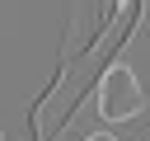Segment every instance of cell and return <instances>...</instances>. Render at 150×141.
<instances>
[{
    "instance_id": "1",
    "label": "cell",
    "mask_w": 150,
    "mask_h": 141,
    "mask_svg": "<svg viewBox=\"0 0 150 141\" xmlns=\"http://www.w3.org/2000/svg\"><path fill=\"white\" fill-rule=\"evenodd\" d=\"M145 108V89L136 80V70L127 61H108L103 75H98V113L108 122H127Z\"/></svg>"
},
{
    "instance_id": "2",
    "label": "cell",
    "mask_w": 150,
    "mask_h": 141,
    "mask_svg": "<svg viewBox=\"0 0 150 141\" xmlns=\"http://www.w3.org/2000/svg\"><path fill=\"white\" fill-rule=\"evenodd\" d=\"M89 141H117V136H108V132H94V136H89Z\"/></svg>"
},
{
    "instance_id": "3",
    "label": "cell",
    "mask_w": 150,
    "mask_h": 141,
    "mask_svg": "<svg viewBox=\"0 0 150 141\" xmlns=\"http://www.w3.org/2000/svg\"><path fill=\"white\" fill-rule=\"evenodd\" d=\"M0 141H5V132H0Z\"/></svg>"
}]
</instances>
